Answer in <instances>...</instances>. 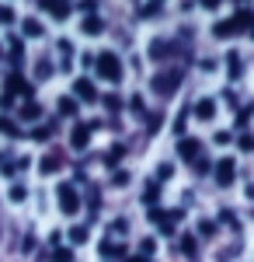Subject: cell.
<instances>
[{
	"label": "cell",
	"instance_id": "obj_1",
	"mask_svg": "<svg viewBox=\"0 0 254 262\" xmlns=\"http://www.w3.org/2000/svg\"><path fill=\"white\" fill-rule=\"evenodd\" d=\"M94 70H98L105 81H122V60H118L115 53H101L98 60H94Z\"/></svg>",
	"mask_w": 254,
	"mask_h": 262
},
{
	"label": "cell",
	"instance_id": "obj_2",
	"mask_svg": "<svg viewBox=\"0 0 254 262\" xmlns=\"http://www.w3.org/2000/svg\"><path fill=\"white\" fill-rule=\"evenodd\" d=\"M59 210H63V213H77V210H80L77 189H73V185H66V182L59 185Z\"/></svg>",
	"mask_w": 254,
	"mask_h": 262
},
{
	"label": "cell",
	"instance_id": "obj_3",
	"mask_svg": "<svg viewBox=\"0 0 254 262\" xmlns=\"http://www.w3.org/2000/svg\"><path fill=\"white\" fill-rule=\"evenodd\" d=\"M237 179V161L234 158H219V164H216V182L226 189V185H234Z\"/></svg>",
	"mask_w": 254,
	"mask_h": 262
},
{
	"label": "cell",
	"instance_id": "obj_4",
	"mask_svg": "<svg viewBox=\"0 0 254 262\" xmlns=\"http://www.w3.org/2000/svg\"><path fill=\"white\" fill-rule=\"evenodd\" d=\"M177 84H181V74L177 70H167V74H157L154 77V91L157 95H171Z\"/></svg>",
	"mask_w": 254,
	"mask_h": 262
},
{
	"label": "cell",
	"instance_id": "obj_5",
	"mask_svg": "<svg viewBox=\"0 0 254 262\" xmlns=\"http://www.w3.org/2000/svg\"><path fill=\"white\" fill-rule=\"evenodd\" d=\"M91 129H94V122H77L73 133H70V147H73V150H84L87 140H91Z\"/></svg>",
	"mask_w": 254,
	"mask_h": 262
},
{
	"label": "cell",
	"instance_id": "obj_6",
	"mask_svg": "<svg viewBox=\"0 0 254 262\" xmlns=\"http://www.w3.org/2000/svg\"><path fill=\"white\" fill-rule=\"evenodd\" d=\"M73 95H77L80 101H98V91H94V84L87 81V77H77V81H73Z\"/></svg>",
	"mask_w": 254,
	"mask_h": 262
},
{
	"label": "cell",
	"instance_id": "obj_7",
	"mask_svg": "<svg viewBox=\"0 0 254 262\" xmlns=\"http://www.w3.org/2000/svg\"><path fill=\"white\" fill-rule=\"evenodd\" d=\"M198 147H202L198 140H192V137H185V140L177 143V158H185V161H195V158H198Z\"/></svg>",
	"mask_w": 254,
	"mask_h": 262
},
{
	"label": "cell",
	"instance_id": "obj_8",
	"mask_svg": "<svg viewBox=\"0 0 254 262\" xmlns=\"http://www.w3.org/2000/svg\"><path fill=\"white\" fill-rule=\"evenodd\" d=\"M59 168H63V154H56V150H53V154H45V158L39 161L42 175H53V171H59Z\"/></svg>",
	"mask_w": 254,
	"mask_h": 262
},
{
	"label": "cell",
	"instance_id": "obj_9",
	"mask_svg": "<svg viewBox=\"0 0 254 262\" xmlns=\"http://www.w3.org/2000/svg\"><path fill=\"white\" fill-rule=\"evenodd\" d=\"M195 116H198L202 122L213 119V116H216V101H213V98H198V101H195Z\"/></svg>",
	"mask_w": 254,
	"mask_h": 262
},
{
	"label": "cell",
	"instance_id": "obj_10",
	"mask_svg": "<svg viewBox=\"0 0 254 262\" xmlns=\"http://www.w3.org/2000/svg\"><path fill=\"white\" fill-rule=\"evenodd\" d=\"M42 7H49L56 21H63L66 14H70V4H66V0H42Z\"/></svg>",
	"mask_w": 254,
	"mask_h": 262
},
{
	"label": "cell",
	"instance_id": "obj_11",
	"mask_svg": "<svg viewBox=\"0 0 254 262\" xmlns=\"http://www.w3.org/2000/svg\"><path fill=\"white\" fill-rule=\"evenodd\" d=\"M21 35H24V39H39V35H42V21L24 18V21H21Z\"/></svg>",
	"mask_w": 254,
	"mask_h": 262
},
{
	"label": "cell",
	"instance_id": "obj_12",
	"mask_svg": "<svg viewBox=\"0 0 254 262\" xmlns=\"http://www.w3.org/2000/svg\"><path fill=\"white\" fill-rule=\"evenodd\" d=\"M80 28H84V35H98L101 28H105V21H101L98 14H87V18H84V25H80Z\"/></svg>",
	"mask_w": 254,
	"mask_h": 262
},
{
	"label": "cell",
	"instance_id": "obj_13",
	"mask_svg": "<svg viewBox=\"0 0 254 262\" xmlns=\"http://www.w3.org/2000/svg\"><path fill=\"white\" fill-rule=\"evenodd\" d=\"M213 35H216V39H230V35H237V25H234V18H230V21H219V25L213 28Z\"/></svg>",
	"mask_w": 254,
	"mask_h": 262
},
{
	"label": "cell",
	"instance_id": "obj_14",
	"mask_svg": "<svg viewBox=\"0 0 254 262\" xmlns=\"http://www.w3.org/2000/svg\"><path fill=\"white\" fill-rule=\"evenodd\" d=\"M42 116V105H35V101H24V105H21V119H39Z\"/></svg>",
	"mask_w": 254,
	"mask_h": 262
},
{
	"label": "cell",
	"instance_id": "obj_15",
	"mask_svg": "<svg viewBox=\"0 0 254 262\" xmlns=\"http://www.w3.org/2000/svg\"><path fill=\"white\" fill-rule=\"evenodd\" d=\"M234 25H237V32H244V28H251V25H254V14H251V11H237Z\"/></svg>",
	"mask_w": 254,
	"mask_h": 262
},
{
	"label": "cell",
	"instance_id": "obj_16",
	"mask_svg": "<svg viewBox=\"0 0 254 262\" xmlns=\"http://www.w3.org/2000/svg\"><path fill=\"white\" fill-rule=\"evenodd\" d=\"M7 196H11V203H24V200H28V189H24V185H21V182H14V185H11V192H7Z\"/></svg>",
	"mask_w": 254,
	"mask_h": 262
},
{
	"label": "cell",
	"instance_id": "obj_17",
	"mask_svg": "<svg viewBox=\"0 0 254 262\" xmlns=\"http://www.w3.org/2000/svg\"><path fill=\"white\" fill-rule=\"evenodd\" d=\"M70 242H73V245H84V242H87V227H84V224L70 227Z\"/></svg>",
	"mask_w": 254,
	"mask_h": 262
},
{
	"label": "cell",
	"instance_id": "obj_18",
	"mask_svg": "<svg viewBox=\"0 0 254 262\" xmlns=\"http://www.w3.org/2000/svg\"><path fill=\"white\" fill-rule=\"evenodd\" d=\"M59 116H77V101L73 98H59Z\"/></svg>",
	"mask_w": 254,
	"mask_h": 262
},
{
	"label": "cell",
	"instance_id": "obj_19",
	"mask_svg": "<svg viewBox=\"0 0 254 262\" xmlns=\"http://www.w3.org/2000/svg\"><path fill=\"white\" fill-rule=\"evenodd\" d=\"M181 252L195 259V238H192V234H185V238H181Z\"/></svg>",
	"mask_w": 254,
	"mask_h": 262
},
{
	"label": "cell",
	"instance_id": "obj_20",
	"mask_svg": "<svg viewBox=\"0 0 254 262\" xmlns=\"http://www.w3.org/2000/svg\"><path fill=\"white\" fill-rule=\"evenodd\" d=\"M101 255H122V245H115V242H101Z\"/></svg>",
	"mask_w": 254,
	"mask_h": 262
},
{
	"label": "cell",
	"instance_id": "obj_21",
	"mask_svg": "<svg viewBox=\"0 0 254 262\" xmlns=\"http://www.w3.org/2000/svg\"><path fill=\"white\" fill-rule=\"evenodd\" d=\"M143 200H146V206H150V203H157V200H160V185H146Z\"/></svg>",
	"mask_w": 254,
	"mask_h": 262
},
{
	"label": "cell",
	"instance_id": "obj_22",
	"mask_svg": "<svg viewBox=\"0 0 254 262\" xmlns=\"http://www.w3.org/2000/svg\"><path fill=\"white\" fill-rule=\"evenodd\" d=\"M53 262H73V252L70 248H56L53 252Z\"/></svg>",
	"mask_w": 254,
	"mask_h": 262
},
{
	"label": "cell",
	"instance_id": "obj_23",
	"mask_svg": "<svg viewBox=\"0 0 254 262\" xmlns=\"http://www.w3.org/2000/svg\"><path fill=\"white\" fill-rule=\"evenodd\" d=\"M0 133H7V137H18V126H14L11 119H4V116H0Z\"/></svg>",
	"mask_w": 254,
	"mask_h": 262
},
{
	"label": "cell",
	"instance_id": "obj_24",
	"mask_svg": "<svg viewBox=\"0 0 254 262\" xmlns=\"http://www.w3.org/2000/svg\"><path fill=\"white\" fill-rule=\"evenodd\" d=\"M167 53H171V49H167V42H157L154 49H150V56H157V60H164Z\"/></svg>",
	"mask_w": 254,
	"mask_h": 262
},
{
	"label": "cell",
	"instance_id": "obj_25",
	"mask_svg": "<svg viewBox=\"0 0 254 262\" xmlns=\"http://www.w3.org/2000/svg\"><path fill=\"white\" fill-rule=\"evenodd\" d=\"M226 63H230V77H240V60H237V53H230Z\"/></svg>",
	"mask_w": 254,
	"mask_h": 262
},
{
	"label": "cell",
	"instance_id": "obj_26",
	"mask_svg": "<svg viewBox=\"0 0 254 262\" xmlns=\"http://www.w3.org/2000/svg\"><path fill=\"white\" fill-rule=\"evenodd\" d=\"M11 21H14V11L7 4H0V25H11Z\"/></svg>",
	"mask_w": 254,
	"mask_h": 262
},
{
	"label": "cell",
	"instance_id": "obj_27",
	"mask_svg": "<svg viewBox=\"0 0 254 262\" xmlns=\"http://www.w3.org/2000/svg\"><path fill=\"white\" fill-rule=\"evenodd\" d=\"M139 252H143V255H154V252H157V242H154V238H143Z\"/></svg>",
	"mask_w": 254,
	"mask_h": 262
},
{
	"label": "cell",
	"instance_id": "obj_28",
	"mask_svg": "<svg viewBox=\"0 0 254 262\" xmlns=\"http://www.w3.org/2000/svg\"><path fill=\"white\" fill-rule=\"evenodd\" d=\"M122 154H125V147H112V150H108V158H105V161H108V164H115L118 158H122Z\"/></svg>",
	"mask_w": 254,
	"mask_h": 262
},
{
	"label": "cell",
	"instance_id": "obj_29",
	"mask_svg": "<svg viewBox=\"0 0 254 262\" xmlns=\"http://www.w3.org/2000/svg\"><path fill=\"white\" fill-rule=\"evenodd\" d=\"M198 234H206V238H209V234H216V224L213 221H202V224H198Z\"/></svg>",
	"mask_w": 254,
	"mask_h": 262
},
{
	"label": "cell",
	"instance_id": "obj_30",
	"mask_svg": "<svg viewBox=\"0 0 254 262\" xmlns=\"http://www.w3.org/2000/svg\"><path fill=\"white\" fill-rule=\"evenodd\" d=\"M105 105L115 112V108H122V98H118V95H108V98H105Z\"/></svg>",
	"mask_w": 254,
	"mask_h": 262
},
{
	"label": "cell",
	"instance_id": "obj_31",
	"mask_svg": "<svg viewBox=\"0 0 254 262\" xmlns=\"http://www.w3.org/2000/svg\"><path fill=\"white\" fill-rule=\"evenodd\" d=\"M11 105H14V95H11V91H4V95H0V108H11Z\"/></svg>",
	"mask_w": 254,
	"mask_h": 262
},
{
	"label": "cell",
	"instance_id": "obj_32",
	"mask_svg": "<svg viewBox=\"0 0 254 262\" xmlns=\"http://www.w3.org/2000/svg\"><path fill=\"white\" fill-rule=\"evenodd\" d=\"M11 56L21 60V39H11Z\"/></svg>",
	"mask_w": 254,
	"mask_h": 262
},
{
	"label": "cell",
	"instance_id": "obj_33",
	"mask_svg": "<svg viewBox=\"0 0 254 262\" xmlns=\"http://www.w3.org/2000/svg\"><path fill=\"white\" fill-rule=\"evenodd\" d=\"M112 234H125V221H115V224H112Z\"/></svg>",
	"mask_w": 254,
	"mask_h": 262
},
{
	"label": "cell",
	"instance_id": "obj_34",
	"mask_svg": "<svg viewBox=\"0 0 254 262\" xmlns=\"http://www.w3.org/2000/svg\"><path fill=\"white\" fill-rule=\"evenodd\" d=\"M219 4H223V0H202V7H209V11H216Z\"/></svg>",
	"mask_w": 254,
	"mask_h": 262
},
{
	"label": "cell",
	"instance_id": "obj_35",
	"mask_svg": "<svg viewBox=\"0 0 254 262\" xmlns=\"http://www.w3.org/2000/svg\"><path fill=\"white\" fill-rule=\"evenodd\" d=\"M247 32H251V39H254V25H251V28H247Z\"/></svg>",
	"mask_w": 254,
	"mask_h": 262
},
{
	"label": "cell",
	"instance_id": "obj_36",
	"mask_svg": "<svg viewBox=\"0 0 254 262\" xmlns=\"http://www.w3.org/2000/svg\"><path fill=\"white\" fill-rule=\"evenodd\" d=\"M0 56H4V46H0Z\"/></svg>",
	"mask_w": 254,
	"mask_h": 262
}]
</instances>
